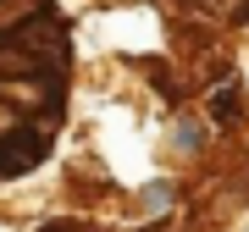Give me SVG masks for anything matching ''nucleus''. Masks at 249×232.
<instances>
[{
	"mask_svg": "<svg viewBox=\"0 0 249 232\" xmlns=\"http://www.w3.org/2000/svg\"><path fill=\"white\" fill-rule=\"evenodd\" d=\"M39 149H45V127H17V133L0 138V177H17L39 161Z\"/></svg>",
	"mask_w": 249,
	"mask_h": 232,
	"instance_id": "f257e3e1",
	"label": "nucleus"
},
{
	"mask_svg": "<svg viewBox=\"0 0 249 232\" xmlns=\"http://www.w3.org/2000/svg\"><path fill=\"white\" fill-rule=\"evenodd\" d=\"M11 45H22L28 55H39V50H61V22L50 17V11H34V17H28L22 28H11Z\"/></svg>",
	"mask_w": 249,
	"mask_h": 232,
	"instance_id": "f03ea898",
	"label": "nucleus"
},
{
	"mask_svg": "<svg viewBox=\"0 0 249 232\" xmlns=\"http://www.w3.org/2000/svg\"><path fill=\"white\" fill-rule=\"evenodd\" d=\"M50 232H83V227H50Z\"/></svg>",
	"mask_w": 249,
	"mask_h": 232,
	"instance_id": "7ed1b4c3",
	"label": "nucleus"
}]
</instances>
